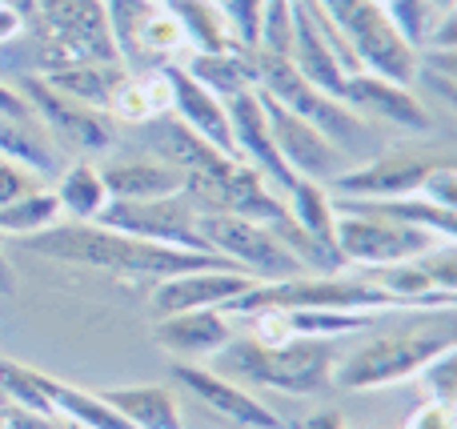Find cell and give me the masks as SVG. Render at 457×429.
Wrapping results in <instances>:
<instances>
[{"label": "cell", "mask_w": 457, "mask_h": 429, "mask_svg": "<svg viewBox=\"0 0 457 429\" xmlns=\"http://www.w3.org/2000/svg\"><path fill=\"white\" fill-rule=\"evenodd\" d=\"M29 249L48 257V261L96 269L117 281H165V277H181V273H201V269H237V265H228L217 253L157 245V241L129 237V233L104 229V225H93V221L53 225V229L29 237Z\"/></svg>", "instance_id": "cell-1"}, {"label": "cell", "mask_w": 457, "mask_h": 429, "mask_svg": "<svg viewBox=\"0 0 457 429\" xmlns=\"http://www.w3.org/2000/svg\"><path fill=\"white\" fill-rule=\"evenodd\" d=\"M341 358V342L325 337H285V342H261L245 334L233 337L225 350H217L213 374L228 377L237 385L293 393V398H317L333 390V366Z\"/></svg>", "instance_id": "cell-2"}, {"label": "cell", "mask_w": 457, "mask_h": 429, "mask_svg": "<svg viewBox=\"0 0 457 429\" xmlns=\"http://www.w3.org/2000/svg\"><path fill=\"white\" fill-rule=\"evenodd\" d=\"M453 309H429L426 318L410 321V326H397L389 334L370 337V342L341 353L337 366H333V390L365 393L410 382L429 361H437L442 353H453Z\"/></svg>", "instance_id": "cell-3"}, {"label": "cell", "mask_w": 457, "mask_h": 429, "mask_svg": "<svg viewBox=\"0 0 457 429\" xmlns=\"http://www.w3.org/2000/svg\"><path fill=\"white\" fill-rule=\"evenodd\" d=\"M8 45L24 48V56H16L12 64L16 77H29V72L45 77V72L85 61H117L104 0H37L32 16L24 21V32Z\"/></svg>", "instance_id": "cell-4"}, {"label": "cell", "mask_w": 457, "mask_h": 429, "mask_svg": "<svg viewBox=\"0 0 457 429\" xmlns=\"http://www.w3.org/2000/svg\"><path fill=\"white\" fill-rule=\"evenodd\" d=\"M265 309H333V313H426L405 309L394 293L378 289L361 273H297L285 281H257L249 293H241L225 313L249 318Z\"/></svg>", "instance_id": "cell-5"}, {"label": "cell", "mask_w": 457, "mask_h": 429, "mask_svg": "<svg viewBox=\"0 0 457 429\" xmlns=\"http://www.w3.org/2000/svg\"><path fill=\"white\" fill-rule=\"evenodd\" d=\"M253 61H257V93L273 96L281 109L297 112L301 120H309L313 128H321L341 153H361V157H378V141H373V128L365 125L357 112H349L341 101L317 93L297 69H293L285 56H273L265 48H253Z\"/></svg>", "instance_id": "cell-6"}, {"label": "cell", "mask_w": 457, "mask_h": 429, "mask_svg": "<svg viewBox=\"0 0 457 429\" xmlns=\"http://www.w3.org/2000/svg\"><path fill=\"white\" fill-rule=\"evenodd\" d=\"M181 193L197 213H228V217H249V221L265 225L269 233L281 221H289V205L277 197L261 173H253L241 157H225L217 153L213 161L197 165L193 173L181 177Z\"/></svg>", "instance_id": "cell-7"}, {"label": "cell", "mask_w": 457, "mask_h": 429, "mask_svg": "<svg viewBox=\"0 0 457 429\" xmlns=\"http://www.w3.org/2000/svg\"><path fill=\"white\" fill-rule=\"evenodd\" d=\"M104 16H109L117 61L129 72L181 64L193 53L181 24L173 21L169 4H161V0H104Z\"/></svg>", "instance_id": "cell-8"}, {"label": "cell", "mask_w": 457, "mask_h": 429, "mask_svg": "<svg viewBox=\"0 0 457 429\" xmlns=\"http://www.w3.org/2000/svg\"><path fill=\"white\" fill-rule=\"evenodd\" d=\"M313 4L337 24L365 72H378L397 85H413L418 53L394 32L378 0H313Z\"/></svg>", "instance_id": "cell-9"}, {"label": "cell", "mask_w": 457, "mask_h": 429, "mask_svg": "<svg viewBox=\"0 0 457 429\" xmlns=\"http://www.w3.org/2000/svg\"><path fill=\"white\" fill-rule=\"evenodd\" d=\"M442 245L450 241L429 229H418V225L386 221V217L370 213H337V253L345 269H386V265L426 257Z\"/></svg>", "instance_id": "cell-10"}, {"label": "cell", "mask_w": 457, "mask_h": 429, "mask_svg": "<svg viewBox=\"0 0 457 429\" xmlns=\"http://www.w3.org/2000/svg\"><path fill=\"white\" fill-rule=\"evenodd\" d=\"M197 233L205 241L209 253L225 257L241 273L257 281H285L297 277L301 261L265 229V225L249 221V217H228V213H197Z\"/></svg>", "instance_id": "cell-11"}, {"label": "cell", "mask_w": 457, "mask_h": 429, "mask_svg": "<svg viewBox=\"0 0 457 429\" xmlns=\"http://www.w3.org/2000/svg\"><path fill=\"white\" fill-rule=\"evenodd\" d=\"M289 64L317 88V93L341 101V85L349 72H357L353 48L337 32V24L313 4V0H293V53Z\"/></svg>", "instance_id": "cell-12"}, {"label": "cell", "mask_w": 457, "mask_h": 429, "mask_svg": "<svg viewBox=\"0 0 457 429\" xmlns=\"http://www.w3.org/2000/svg\"><path fill=\"white\" fill-rule=\"evenodd\" d=\"M12 85L21 88V96L29 101L32 117L48 128V136H53L61 149H77L88 157V153H104L117 144V120H112L109 112L69 101V96H61L56 88H48L37 72L16 77Z\"/></svg>", "instance_id": "cell-13"}, {"label": "cell", "mask_w": 457, "mask_h": 429, "mask_svg": "<svg viewBox=\"0 0 457 429\" xmlns=\"http://www.w3.org/2000/svg\"><path fill=\"white\" fill-rule=\"evenodd\" d=\"M93 225H104V229L129 233V237L141 241H157V245L209 253L197 233V209L189 205L185 193H173V197L161 201H109Z\"/></svg>", "instance_id": "cell-14"}, {"label": "cell", "mask_w": 457, "mask_h": 429, "mask_svg": "<svg viewBox=\"0 0 457 429\" xmlns=\"http://www.w3.org/2000/svg\"><path fill=\"white\" fill-rule=\"evenodd\" d=\"M437 165H445V157L413 153V149H381L365 165H349L341 177H333L329 197H353V201L413 197Z\"/></svg>", "instance_id": "cell-15"}, {"label": "cell", "mask_w": 457, "mask_h": 429, "mask_svg": "<svg viewBox=\"0 0 457 429\" xmlns=\"http://www.w3.org/2000/svg\"><path fill=\"white\" fill-rule=\"evenodd\" d=\"M257 96H261V109H265L269 136H273L277 153H281V161L289 165L293 177H301V181H317V185H329L333 177L345 173V169H349L345 165V153H341L337 144L321 133V128H313L309 120H301L297 112L281 109L273 96H265V93H257Z\"/></svg>", "instance_id": "cell-16"}, {"label": "cell", "mask_w": 457, "mask_h": 429, "mask_svg": "<svg viewBox=\"0 0 457 429\" xmlns=\"http://www.w3.org/2000/svg\"><path fill=\"white\" fill-rule=\"evenodd\" d=\"M341 104L349 112H357L365 125H389V128H402V133H429L434 128L426 101L410 85H397V80H386L365 69L345 77Z\"/></svg>", "instance_id": "cell-17"}, {"label": "cell", "mask_w": 457, "mask_h": 429, "mask_svg": "<svg viewBox=\"0 0 457 429\" xmlns=\"http://www.w3.org/2000/svg\"><path fill=\"white\" fill-rule=\"evenodd\" d=\"M169 377H173L185 393H193L209 414H217L221 422L237 425V429H289V422H281V417H277L265 401L253 398L245 385L213 374V369L201 366V361H173Z\"/></svg>", "instance_id": "cell-18"}, {"label": "cell", "mask_w": 457, "mask_h": 429, "mask_svg": "<svg viewBox=\"0 0 457 429\" xmlns=\"http://www.w3.org/2000/svg\"><path fill=\"white\" fill-rule=\"evenodd\" d=\"M225 112H228V128H233V153L253 173H261V181H265L277 197H289L301 177H293L289 165L281 161V153H277L273 136H269V125H265L261 96L257 93L233 96V101H225Z\"/></svg>", "instance_id": "cell-19"}, {"label": "cell", "mask_w": 457, "mask_h": 429, "mask_svg": "<svg viewBox=\"0 0 457 429\" xmlns=\"http://www.w3.org/2000/svg\"><path fill=\"white\" fill-rule=\"evenodd\" d=\"M257 285V277L241 269H201L181 273V277H165L153 285L149 305L157 318H173V313H197V309H228L241 293Z\"/></svg>", "instance_id": "cell-20"}, {"label": "cell", "mask_w": 457, "mask_h": 429, "mask_svg": "<svg viewBox=\"0 0 457 429\" xmlns=\"http://www.w3.org/2000/svg\"><path fill=\"white\" fill-rule=\"evenodd\" d=\"M165 85H169V109L181 125H189L201 141H209L217 153L225 157H237L233 153V128H228V112H225V101L213 96L205 85L189 77L181 64H165Z\"/></svg>", "instance_id": "cell-21"}, {"label": "cell", "mask_w": 457, "mask_h": 429, "mask_svg": "<svg viewBox=\"0 0 457 429\" xmlns=\"http://www.w3.org/2000/svg\"><path fill=\"white\" fill-rule=\"evenodd\" d=\"M237 337L233 321L225 309H197V313H173V318H157L153 326V342L177 361H205L217 350H225Z\"/></svg>", "instance_id": "cell-22"}, {"label": "cell", "mask_w": 457, "mask_h": 429, "mask_svg": "<svg viewBox=\"0 0 457 429\" xmlns=\"http://www.w3.org/2000/svg\"><path fill=\"white\" fill-rule=\"evenodd\" d=\"M0 157L32 169L45 181L61 177V169L69 165L64 149L48 136V128L37 117H0Z\"/></svg>", "instance_id": "cell-23"}, {"label": "cell", "mask_w": 457, "mask_h": 429, "mask_svg": "<svg viewBox=\"0 0 457 429\" xmlns=\"http://www.w3.org/2000/svg\"><path fill=\"white\" fill-rule=\"evenodd\" d=\"M137 141L145 144V149L153 153V161H165L169 169H177V173H193L197 165H205V161L217 157V149L209 141H201L197 133H193L189 125H181L177 117H169V112H161V117L145 120V125H137Z\"/></svg>", "instance_id": "cell-24"}, {"label": "cell", "mask_w": 457, "mask_h": 429, "mask_svg": "<svg viewBox=\"0 0 457 429\" xmlns=\"http://www.w3.org/2000/svg\"><path fill=\"white\" fill-rule=\"evenodd\" d=\"M197 85H205L213 96L233 101L241 93H257V61L253 48H221V53H189L181 61Z\"/></svg>", "instance_id": "cell-25"}, {"label": "cell", "mask_w": 457, "mask_h": 429, "mask_svg": "<svg viewBox=\"0 0 457 429\" xmlns=\"http://www.w3.org/2000/svg\"><path fill=\"white\" fill-rule=\"evenodd\" d=\"M101 181L109 189V201H161L181 193V173L169 169L165 161L153 157H129V161H112L101 169Z\"/></svg>", "instance_id": "cell-26"}, {"label": "cell", "mask_w": 457, "mask_h": 429, "mask_svg": "<svg viewBox=\"0 0 457 429\" xmlns=\"http://www.w3.org/2000/svg\"><path fill=\"white\" fill-rule=\"evenodd\" d=\"M125 77H129V69L120 61H85V64H69V69L45 72L40 80H45L48 88H56L61 96H69V101L109 112L112 96L120 93Z\"/></svg>", "instance_id": "cell-27"}, {"label": "cell", "mask_w": 457, "mask_h": 429, "mask_svg": "<svg viewBox=\"0 0 457 429\" xmlns=\"http://www.w3.org/2000/svg\"><path fill=\"white\" fill-rule=\"evenodd\" d=\"M101 401H109L137 429H185L181 401L169 385H120V390H104Z\"/></svg>", "instance_id": "cell-28"}, {"label": "cell", "mask_w": 457, "mask_h": 429, "mask_svg": "<svg viewBox=\"0 0 457 429\" xmlns=\"http://www.w3.org/2000/svg\"><path fill=\"white\" fill-rule=\"evenodd\" d=\"M56 205H61V217L69 213L72 221H96L101 209L109 205V189L101 181V169L93 165L88 157L69 161L56 177Z\"/></svg>", "instance_id": "cell-29"}, {"label": "cell", "mask_w": 457, "mask_h": 429, "mask_svg": "<svg viewBox=\"0 0 457 429\" xmlns=\"http://www.w3.org/2000/svg\"><path fill=\"white\" fill-rule=\"evenodd\" d=\"M169 112V85H165V72L161 69H145V72H129L120 93L112 96L109 104V117L125 120V125H145V120L161 117Z\"/></svg>", "instance_id": "cell-30"}, {"label": "cell", "mask_w": 457, "mask_h": 429, "mask_svg": "<svg viewBox=\"0 0 457 429\" xmlns=\"http://www.w3.org/2000/svg\"><path fill=\"white\" fill-rule=\"evenodd\" d=\"M173 21L181 24L193 53H221V48H241L228 32V21L217 0H173L169 4Z\"/></svg>", "instance_id": "cell-31"}, {"label": "cell", "mask_w": 457, "mask_h": 429, "mask_svg": "<svg viewBox=\"0 0 457 429\" xmlns=\"http://www.w3.org/2000/svg\"><path fill=\"white\" fill-rule=\"evenodd\" d=\"M285 205H289L293 221H297L301 229L317 241V245H325L329 253H337V209H333V197H329V189H325V185L297 181V185H293V193L285 197ZM341 265H345V261H341Z\"/></svg>", "instance_id": "cell-32"}, {"label": "cell", "mask_w": 457, "mask_h": 429, "mask_svg": "<svg viewBox=\"0 0 457 429\" xmlns=\"http://www.w3.org/2000/svg\"><path fill=\"white\" fill-rule=\"evenodd\" d=\"M48 398H53V409L72 422L77 429H137L133 422L117 414L109 401H101V393L77 390V385H64L56 377H48Z\"/></svg>", "instance_id": "cell-33"}, {"label": "cell", "mask_w": 457, "mask_h": 429, "mask_svg": "<svg viewBox=\"0 0 457 429\" xmlns=\"http://www.w3.org/2000/svg\"><path fill=\"white\" fill-rule=\"evenodd\" d=\"M61 225V205H56L53 189H37L21 201L0 205V237H37V233Z\"/></svg>", "instance_id": "cell-34"}, {"label": "cell", "mask_w": 457, "mask_h": 429, "mask_svg": "<svg viewBox=\"0 0 457 429\" xmlns=\"http://www.w3.org/2000/svg\"><path fill=\"white\" fill-rule=\"evenodd\" d=\"M378 4H381V12H386V21L394 24V32L413 53L426 48L429 32H434L437 16H442V8H437L434 0H378ZM445 12H450V8H445Z\"/></svg>", "instance_id": "cell-35"}, {"label": "cell", "mask_w": 457, "mask_h": 429, "mask_svg": "<svg viewBox=\"0 0 457 429\" xmlns=\"http://www.w3.org/2000/svg\"><path fill=\"white\" fill-rule=\"evenodd\" d=\"M257 48L289 61V53H293V0H265V4H261Z\"/></svg>", "instance_id": "cell-36"}, {"label": "cell", "mask_w": 457, "mask_h": 429, "mask_svg": "<svg viewBox=\"0 0 457 429\" xmlns=\"http://www.w3.org/2000/svg\"><path fill=\"white\" fill-rule=\"evenodd\" d=\"M421 390H426V401L429 406H442V409H453L457 401V382H453V353H442L437 361H429L421 369Z\"/></svg>", "instance_id": "cell-37"}, {"label": "cell", "mask_w": 457, "mask_h": 429, "mask_svg": "<svg viewBox=\"0 0 457 429\" xmlns=\"http://www.w3.org/2000/svg\"><path fill=\"white\" fill-rule=\"evenodd\" d=\"M228 21V32L241 48H257V24H261V4L265 0H217Z\"/></svg>", "instance_id": "cell-38"}, {"label": "cell", "mask_w": 457, "mask_h": 429, "mask_svg": "<svg viewBox=\"0 0 457 429\" xmlns=\"http://www.w3.org/2000/svg\"><path fill=\"white\" fill-rule=\"evenodd\" d=\"M45 189V177H37L32 169L16 165V161L0 157V205H8V201H21L29 197V193Z\"/></svg>", "instance_id": "cell-39"}, {"label": "cell", "mask_w": 457, "mask_h": 429, "mask_svg": "<svg viewBox=\"0 0 457 429\" xmlns=\"http://www.w3.org/2000/svg\"><path fill=\"white\" fill-rule=\"evenodd\" d=\"M418 197H426L429 205L437 209H457V169L445 161V165H437L434 173L426 177V185L418 189Z\"/></svg>", "instance_id": "cell-40"}, {"label": "cell", "mask_w": 457, "mask_h": 429, "mask_svg": "<svg viewBox=\"0 0 457 429\" xmlns=\"http://www.w3.org/2000/svg\"><path fill=\"white\" fill-rule=\"evenodd\" d=\"M4 429H77V425L64 422L61 414H32V409L4 406Z\"/></svg>", "instance_id": "cell-41"}, {"label": "cell", "mask_w": 457, "mask_h": 429, "mask_svg": "<svg viewBox=\"0 0 457 429\" xmlns=\"http://www.w3.org/2000/svg\"><path fill=\"white\" fill-rule=\"evenodd\" d=\"M0 117H32V109L21 96V88L8 85V80H0Z\"/></svg>", "instance_id": "cell-42"}, {"label": "cell", "mask_w": 457, "mask_h": 429, "mask_svg": "<svg viewBox=\"0 0 457 429\" xmlns=\"http://www.w3.org/2000/svg\"><path fill=\"white\" fill-rule=\"evenodd\" d=\"M289 429H345V417L337 414V409H317V414L301 417V422H293Z\"/></svg>", "instance_id": "cell-43"}, {"label": "cell", "mask_w": 457, "mask_h": 429, "mask_svg": "<svg viewBox=\"0 0 457 429\" xmlns=\"http://www.w3.org/2000/svg\"><path fill=\"white\" fill-rule=\"evenodd\" d=\"M410 429H453L450 409H442V406H426V409H421V414L410 422Z\"/></svg>", "instance_id": "cell-44"}, {"label": "cell", "mask_w": 457, "mask_h": 429, "mask_svg": "<svg viewBox=\"0 0 457 429\" xmlns=\"http://www.w3.org/2000/svg\"><path fill=\"white\" fill-rule=\"evenodd\" d=\"M24 32V16L12 12L8 4H0V45H8L12 37H21Z\"/></svg>", "instance_id": "cell-45"}, {"label": "cell", "mask_w": 457, "mask_h": 429, "mask_svg": "<svg viewBox=\"0 0 457 429\" xmlns=\"http://www.w3.org/2000/svg\"><path fill=\"white\" fill-rule=\"evenodd\" d=\"M0 293H8V297L16 293V269H12V265H8L4 249H0Z\"/></svg>", "instance_id": "cell-46"}, {"label": "cell", "mask_w": 457, "mask_h": 429, "mask_svg": "<svg viewBox=\"0 0 457 429\" xmlns=\"http://www.w3.org/2000/svg\"><path fill=\"white\" fill-rule=\"evenodd\" d=\"M434 4H437V8H442V12H445V8H453V0H434Z\"/></svg>", "instance_id": "cell-47"}, {"label": "cell", "mask_w": 457, "mask_h": 429, "mask_svg": "<svg viewBox=\"0 0 457 429\" xmlns=\"http://www.w3.org/2000/svg\"><path fill=\"white\" fill-rule=\"evenodd\" d=\"M161 4H173V0H161Z\"/></svg>", "instance_id": "cell-48"}]
</instances>
